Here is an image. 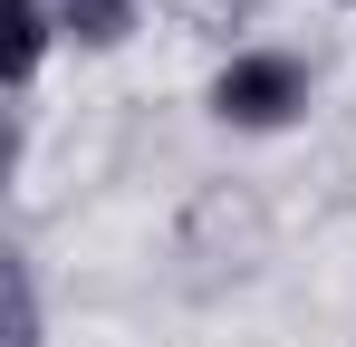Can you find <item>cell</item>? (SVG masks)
<instances>
[{"label":"cell","mask_w":356,"mask_h":347,"mask_svg":"<svg viewBox=\"0 0 356 347\" xmlns=\"http://www.w3.org/2000/svg\"><path fill=\"white\" fill-rule=\"evenodd\" d=\"M308 107V68H298L289 49H241L222 77H212V116L222 125H289V116Z\"/></svg>","instance_id":"1"},{"label":"cell","mask_w":356,"mask_h":347,"mask_svg":"<svg viewBox=\"0 0 356 347\" xmlns=\"http://www.w3.org/2000/svg\"><path fill=\"white\" fill-rule=\"evenodd\" d=\"M125 20H135V0H58V29H67V39H87V49L125 39Z\"/></svg>","instance_id":"2"},{"label":"cell","mask_w":356,"mask_h":347,"mask_svg":"<svg viewBox=\"0 0 356 347\" xmlns=\"http://www.w3.org/2000/svg\"><path fill=\"white\" fill-rule=\"evenodd\" d=\"M39 49H49V10H39V0H19V10H10V77H29Z\"/></svg>","instance_id":"3"}]
</instances>
